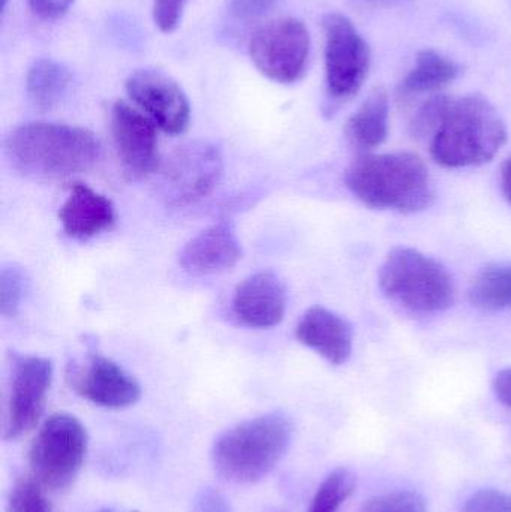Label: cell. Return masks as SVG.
Masks as SVG:
<instances>
[{
	"label": "cell",
	"instance_id": "1",
	"mask_svg": "<svg viewBox=\"0 0 511 512\" xmlns=\"http://www.w3.org/2000/svg\"><path fill=\"white\" fill-rule=\"evenodd\" d=\"M15 170L32 179H66L96 167L101 141L89 129L60 123L32 122L18 126L5 141Z\"/></svg>",
	"mask_w": 511,
	"mask_h": 512
},
{
	"label": "cell",
	"instance_id": "16",
	"mask_svg": "<svg viewBox=\"0 0 511 512\" xmlns=\"http://www.w3.org/2000/svg\"><path fill=\"white\" fill-rule=\"evenodd\" d=\"M297 340L333 366L347 363L353 352V327L326 307L306 310L296 328Z\"/></svg>",
	"mask_w": 511,
	"mask_h": 512
},
{
	"label": "cell",
	"instance_id": "3",
	"mask_svg": "<svg viewBox=\"0 0 511 512\" xmlns=\"http://www.w3.org/2000/svg\"><path fill=\"white\" fill-rule=\"evenodd\" d=\"M507 141L497 108L480 95L450 98L431 137V156L446 168H468L491 162Z\"/></svg>",
	"mask_w": 511,
	"mask_h": 512
},
{
	"label": "cell",
	"instance_id": "24",
	"mask_svg": "<svg viewBox=\"0 0 511 512\" xmlns=\"http://www.w3.org/2000/svg\"><path fill=\"white\" fill-rule=\"evenodd\" d=\"M27 291V277L20 267L8 265L0 273V312L5 318H14L20 312Z\"/></svg>",
	"mask_w": 511,
	"mask_h": 512
},
{
	"label": "cell",
	"instance_id": "17",
	"mask_svg": "<svg viewBox=\"0 0 511 512\" xmlns=\"http://www.w3.org/2000/svg\"><path fill=\"white\" fill-rule=\"evenodd\" d=\"M59 219L69 237L89 240L113 227L116 212L105 195L83 183H75L60 207Z\"/></svg>",
	"mask_w": 511,
	"mask_h": 512
},
{
	"label": "cell",
	"instance_id": "31",
	"mask_svg": "<svg viewBox=\"0 0 511 512\" xmlns=\"http://www.w3.org/2000/svg\"><path fill=\"white\" fill-rule=\"evenodd\" d=\"M278 0H231L230 14L237 20H255L266 14Z\"/></svg>",
	"mask_w": 511,
	"mask_h": 512
},
{
	"label": "cell",
	"instance_id": "11",
	"mask_svg": "<svg viewBox=\"0 0 511 512\" xmlns=\"http://www.w3.org/2000/svg\"><path fill=\"white\" fill-rule=\"evenodd\" d=\"M126 93L162 131L183 134L191 122V105L182 87L158 69H137L126 80Z\"/></svg>",
	"mask_w": 511,
	"mask_h": 512
},
{
	"label": "cell",
	"instance_id": "10",
	"mask_svg": "<svg viewBox=\"0 0 511 512\" xmlns=\"http://www.w3.org/2000/svg\"><path fill=\"white\" fill-rule=\"evenodd\" d=\"M222 171L221 152L213 144L197 141L179 147L165 165L168 198L176 206L197 203L215 191Z\"/></svg>",
	"mask_w": 511,
	"mask_h": 512
},
{
	"label": "cell",
	"instance_id": "23",
	"mask_svg": "<svg viewBox=\"0 0 511 512\" xmlns=\"http://www.w3.org/2000/svg\"><path fill=\"white\" fill-rule=\"evenodd\" d=\"M48 490L35 478H20L9 493L8 512H53Z\"/></svg>",
	"mask_w": 511,
	"mask_h": 512
},
{
	"label": "cell",
	"instance_id": "7",
	"mask_svg": "<svg viewBox=\"0 0 511 512\" xmlns=\"http://www.w3.org/2000/svg\"><path fill=\"white\" fill-rule=\"evenodd\" d=\"M327 92L338 102L353 98L371 68V48L350 18L330 12L323 20Z\"/></svg>",
	"mask_w": 511,
	"mask_h": 512
},
{
	"label": "cell",
	"instance_id": "30",
	"mask_svg": "<svg viewBox=\"0 0 511 512\" xmlns=\"http://www.w3.org/2000/svg\"><path fill=\"white\" fill-rule=\"evenodd\" d=\"M75 0H27L30 11L41 20H59L68 14Z\"/></svg>",
	"mask_w": 511,
	"mask_h": 512
},
{
	"label": "cell",
	"instance_id": "18",
	"mask_svg": "<svg viewBox=\"0 0 511 512\" xmlns=\"http://www.w3.org/2000/svg\"><path fill=\"white\" fill-rule=\"evenodd\" d=\"M461 74V66L455 60L435 50H422L416 62L398 86L401 101L428 93L440 92L452 84Z\"/></svg>",
	"mask_w": 511,
	"mask_h": 512
},
{
	"label": "cell",
	"instance_id": "12",
	"mask_svg": "<svg viewBox=\"0 0 511 512\" xmlns=\"http://www.w3.org/2000/svg\"><path fill=\"white\" fill-rule=\"evenodd\" d=\"M158 126L140 108L117 101L111 108V134L123 171L132 180L144 179L159 165Z\"/></svg>",
	"mask_w": 511,
	"mask_h": 512
},
{
	"label": "cell",
	"instance_id": "5",
	"mask_svg": "<svg viewBox=\"0 0 511 512\" xmlns=\"http://www.w3.org/2000/svg\"><path fill=\"white\" fill-rule=\"evenodd\" d=\"M381 291L393 303L419 315L446 312L455 301V280L437 259L411 248H396L381 264Z\"/></svg>",
	"mask_w": 511,
	"mask_h": 512
},
{
	"label": "cell",
	"instance_id": "28",
	"mask_svg": "<svg viewBox=\"0 0 511 512\" xmlns=\"http://www.w3.org/2000/svg\"><path fill=\"white\" fill-rule=\"evenodd\" d=\"M188 0H153V21L159 30L171 33L179 27Z\"/></svg>",
	"mask_w": 511,
	"mask_h": 512
},
{
	"label": "cell",
	"instance_id": "4",
	"mask_svg": "<svg viewBox=\"0 0 511 512\" xmlns=\"http://www.w3.org/2000/svg\"><path fill=\"white\" fill-rule=\"evenodd\" d=\"M293 433V421L282 412L243 421L216 439L210 453L213 468L230 483H258L284 459Z\"/></svg>",
	"mask_w": 511,
	"mask_h": 512
},
{
	"label": "cell",
	"instance_id": "15",
	"mask_svg": "<svg viewBox=\"0 0 511 512\" xmlns=\"http://www.w3.org/2000/svg\"><path fill=\"white\" fill-rule=\"evenodd\" d=\"M242 258V246L231 222H219L189 240L180 252L183 270L210 276L230 270Z\"/></svg>",
	"mask_w": 511,
	"mask_h": 512
},
{
	"label": "cell",
	"instance_id": "29",
	"mask_svg": "<svg viewBox=\"0 0 511 512\" xmlns=\"http://www.w3.org/2000/svg\"><path fill=\"white\" fill-rule=\"evenodd\" d=\"M191 512H234L230 502L212 487L200 490L192 499Z\"/></svg>",
	"mask_w": 511,
	"mask_h": 512
},
{
	"label": "cell",
	"instance_id": "20",
	"mask_svg": "<svg viewBox=\"0 0 511 512\" xmlns=\"http://www.w3.org/2000/svg\"><path fill=\"white\" fill-rule=\"evenodd\" d=\"M71 81V72L63 63L53 59L36 60L27 71V96L38 110H51L63 101Z\"/></svg>",
	"mask_w": 511,
	"mask_h": 512
},
{
	"label": "cell",
	"instance_id": "19",
	"mask_svg": "<svg viewBox=\"0 0 511 512\" xmlns=\"http://www.w3.org/2000/svg\"><path fill=\"white\" fill-rule=\"evenodd\" d=\"M389 95L383 87L372 90L371 95L348 120L345 135L351 146L362 152L380 147L389 135Z\"/></svg>",
	"mask_w": 511,
	"mask_h": 512
},
{
	"label": "cell",
	"instance_id": "13",
	"mask_svg": "<svg viewBox=\"0 0 511 512\" xmlns=\"http://www.w3.org/2000/svg\"><path fill=\"white\" fill-rule=\"evenodd\" d=\"M68 381L78 396L101 408H129L141 397L140 384L104 355H90L86 364L72 367Z\"/></svg>",
	"mask_w": 511,
	"mask_h": 512
},
{
	"label": "cell",
	"instance_id": "35",
	"mask_svg": "<svg viewBox=\"0 0 511 512\" xmlns=\"http://www.w3.org/2000/svg\"><path fill=\"white\" fill-rule=\"evenodd\" d=\"M6 5H8V0H2V12H5Z\"/></svg>",
	"mask_w": 511,
	"mask_h": 512
},
{
	"label": "cell",
	"instance_id": "21",
	"mask_svg": "<svg viewBox=\"0 0 511 512\" xmlns=\"http://www.w3.org/2000/svg\"><path fill=\"white\" fill-rule=\"evenodd\" d=\"M470 301L474 307L489 312L511 307V264L486 267L470 288Z\"/></svg>",
	"mask_w": 511,
	"mask_h": 512
},
{
	"label": "cell",
	"instance_id": "14",
	"mask_svg": "<svg viewBox=\"0 0 511 512\" xmlns=\"http://www.w3.org/2000/svg\"><path fill=\"white\" fill-rule=\"evenodd\" d=\"M231 307L234 318L245 327H276L284 319L287 291L273 271H258L237 285Z\"/></svg>",
	"mask_w": 511,
	"mask_h": 512
},
{
	"label": "cell",
	"instance_id": "33",
	"mask_svg": "<svg viewBox=\"0 0 511 512\" xmlns=\"http://www.w3.org/2000/svg\"><path fill=\"white\" fill-rule=\"evenodd\" d=\"M501 188H503L504 197L511 204V158L507 159L501 168Z\"/></svg>",
	"mask_w": 511,
	"mask_h": 512
},
{
	"label": "cell",
	"instance_id": "27",
	"mask_svg": "<svg viewBox=\"0 0 511 512\" xmlns=\"http://www.w3.org/2000/svg\"><path fill=\"white\" fill-rule=\"evenodd\" d=\"M461 512H511V493L483 489L465 501Z\"/></svg>",
	"mask_w": 511,
	"mask_h": 512
},
{
	"label": "cell",
	"instance_id": "34",
	"mask_svg": "<svg viewBox=\"0 0 511 512\" xmlns=\"http://www.w3.org/2000/svg\"><path fill=\"white\" fill-rule=\"evenodd\" d=\"M375 2L393 3V2H402V0H375Z\"/></svg>",
	"mask_w": 511,
	"mask_h": 512
},
{
	"label": "cell",
	"instance_id": "36",
	"mask_svg": "<svg viewBox=\"0 0 511 512\" xmlns=\"http://www.w3.org/2000/svg\"><path fill=\"white\" fill-rule=\"evenodd\" d=\"M95 512H116V511L108 510V508H104V510H99V511H95Z\"/></svg>",
	"mask_w": 511,
	"mask_h": 512
},
{
	"label": "cell",
	"instance_id": "8",
	"mask_svg": "<svg viewBox=\"0 0 511 512\" xmlns=\"http://www.w3.org/2000/svg\"><path fill=\"white\" fill-rule=\"evenodd\" d=\"M311 38L303 21L293 17L276 18L258 27L249 42L255 68L281 84L296 83L308 66Z\"/></svg>",
	"mask_w": 511,
	"mask_h": 512
},
{
	"label": "cell",
	"instance_id": "6",
	"mask_svg": "<svg viewBox=\"0 0 511 512\" xmlns=\"http://www.w3.org/2000/svg\"><path fill=\"white\" fill-rule=\"evenodd\" d=\"M86 427L74 415L54 414L44 421L30 444V475L48 492H63L77 480L86 459Z\"/></svg>",
	"mask_w": 511,
	"mask_h": 512
},
{
	"label": "cell",
	"instance_id": "26",
	"mask_svg": "<svg viewBox=\"0 0 511 512\" xmlns=\"http://www.w3.org/2000/svg\"><path fill=\"white\" fill-rule=\"evenodd\" d=\"M450 98L452 96H432L417 110L416 116L411 122V132H413L414 137L431 140L435 129L440 125L441 117H443L444 111L449 105Z\"/></svg>",
	"mask_w": 511,
	"mask_h": 512
},
{
	"label": "cell",
	"instance_id": "22",
	"mask_svg": "<svg viewBox=\"0 0 511 512\" xmlns=\"http://www.w3.org/2000/svg\"><path fill=\"white\" fill-rule=\"evenodd\" d=\"M356 486V475L350 469H335L318 487L308 512H338L345 501L356 492Z\"/></svg>",
	"mask_w": 511,
	"mask_h": 512
},
{
	"label": "cell",
	"instance_id": "32",
	"mask_svg": "<svg viewBox=\"0 0 511 512\" xmlns=\"http://www.w3.org/2000/svg\"><path fill=\"white\" fill-rule=\"evenodd\" d=\"M494 391L497 399L511 409V367L501 370L494 379Z\"/></svg>",
	"mask_w": 511,
	"mask_h": 512
},
{
	"label": "cell",
	"instance_id": "2",
	"mask_svg": "<svg viewBox=\"0 0 511 512\" xmlns=\"http://www.w3.org/2000/svg\"><path fill=\"white\" fill-rule=\"evenodd\" d=\"M345 185L357 200L375 210L417 213L434 201L428 167L414 153H365L345 171Z\"/></svg>",
	"mask_w": 511,
	"mask_h": 512
},
{
	"label": "cell",
	"instance_id": "9",
	"mask_svg": "<svg viewBox=\"0 0 511 512\" xmlns=\"http://www.w3.org/2000/svg\"><path fill=\"white\" fill-rule=\"evenodd\" d=\"M53 382V364L42 357H15L3 421V439L15 441L41 420Z\"/></svg>",
	"mask_w": 511,
	"mask_h": 512
},
{
	"label": "cell",
	"instance_id": "25",
	"mask_svg": "<svg viewBox=\"0 0 511 512\" xmlns=\"http://www.w3.org/2000/svg\"><path fill=\"white\" fill-rule=\"evenodd\" d=\"M362 512H428V504L420 493L399 490L374 496L363 505Z\"/></svg>",
	"mask_w": 511,
	"mask_h": 512
}]
</instances>
